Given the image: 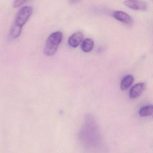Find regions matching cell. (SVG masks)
Masks as SVG:
<instances>
[{"label":"cell","instance_id":"6da1fadb","mask_svg":"<svg viewBox=\"0 0 153 153\" xmlns=\"http://www.w3.org/2000/svg\"><path fill=\"white\" fill-rule=\"evenodd\" d=\"M63 37V34L62 31H56L50 34L44 49V53L46 55L51 56L55 54L62 40Z\"/></svg>","mask_w":153,"mask_h":153},{"label":"cell","instance_id":"7a4b0ae2","mask_svg":"<svg viewBox=\"0 0 153 153\" xmlns=\"http://www.w3.org/2000/svg\"><path fill=\"white\" fill-rule=\"evenodd\" d=\"M32 12L33 8L31 6H25L22 7L17 13L13 25L22 29L32 14Z\"/></svg>","mask_w":153,"mask_h":153},{"label":"cell","instance_id":"3957f363","mask_svg":"<svg viewBox=\"0 0 153 153\" xmlns=\"http://www.w3.org/2000/svg\"><path fill=\"white\" fill-rule=\"evenodd\" d=\"M113 17L120 22L127 25H132L133 20L132 17L125 12L122 11H117L112 14Z\"/></svg>","mask_w":153,"mask_h":153},{"label":"cell","instance_id":"277c9868","mask_svg":"<svg viewBox=\"0 0 153 153\" xmlns=\"http://www.w3.org/2000/svg\"><path fill=\"white\" fill-rule=\"evenodd\" d=\"M146 85L144 83H139L134 85L129 92L130 99H135L140 97L144 91Z\"/></svg>","mask_w":153,"mask_h":153},{"label":"cell","instance_id":"5b68a950","mask_svg":"<svg viewBox=\"0 0 153 153\" xmlns=\"http://www.w3.org/2000/svg\"><path fill=\"white\" fill-rule=\"evenodd\" d=\"M126 6L133 10H146L147 8V4L143 1H124Z\"/></svg>","mask_w":153,"mask_h":153},{"label":"cell","instance_id":"8992f818","mask_svg":"<svg viewBox=\"0 0 153 153\" xmlns=\"http://www.w3.org/2000/svg\"><path fill=\"white\" fill-rule=\"evenodd\" d=\"M84 34L81 31L75 32L71 35L68 40V44L72 48H76L82 42Z\"/></svg>","mask_w":153,"mask_h":153},{"label":"cell","instance_id":"52a82bcc","mask_svg":"<svg viewBox=\"0 0 153 153\" xmlns=\"http://www.w3.org/2000/svg\"><path fill=\"white\" fill-rule=\"evenodd\" d=\"M94 45V41L92 39L85 38L81 44V49L85 53H89L93 49Z\"/></svg>","mask_w":153,"mask_h":153},{"label":"cell","instance_id":"ba28073f","mask_svg":"<svg viewBox=\"0 0 153 153\" xmlns=\"http://www.w3.org/2000/svg\"><path fill=\"white\" fill-rule=\"evenodd\" d=\"M134 81V78L132 75H127L125 76L120 83V89L121 90L125 91L127 90L133 84Z\"/></svg>","mask_w":153,"mask_h":153},{"label":"cell","instance_id":"9c48e42d","mask_svg":"<svg viewBox=\"0 0 153 153\" xmlns=\"http://www.w3.org/2000/svg\"><path fill=\"white\" fill-rule=\"evenodd\" d=\"M139 115L142 117L153 116V105H149L142 107L139 110Z\"/></svg>","mask_w":153,"mask_h":153},{"label":"cell","instance_id":"30bf717a","mask_svg":"<svg viewBox=\"0 0 153 153\" xmlns=\"http://www.w3.org/2000/svg\"><path fill=\"white\" fill-rule=\"evenodd\" d=\"M26 1H25V0H17V1H15L13 2V7H15V8L19 7L22 4H23L24 3L26 2Z\"/></svg>","mask_w":153,"mask_h":153}]
</instances>
